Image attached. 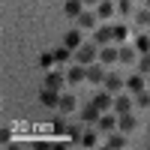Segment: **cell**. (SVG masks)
<instances>
[{
  "instance_id": "7",
  "label": "cell",
  "mask_w": 150,
  "mask_h": 150,
  "mask_svg": "<svg viewBox=\"0 0 150 150\" xmlns=\"http://www.w3.org/2000/svg\"><path fill=\"white\" fill-rule=\"evenodd\" d=\"M99 117H102V108L93 105V99H90L87 108H81V120H84V123H99Z\"/></svg>"
},
{
  "instance_id": "27",
  "label": "cell",
  "mask_w": 150,
  "mask_h": 150,
  "mask_svg": "<svg viewBox=\"0 0 150 150\" xmlns=\"http://www.w3.org/2000/svg\"><path fill=\"white\" fill-rule=\"evenodd\" d=\"M138 72L150 75V51H147V54H141V60H138Z\"/></svg>"
},
{
  "instance_id": "31",
  "label": "cell",
  "mask_w": 150,
  "mask_h": 150,
  "mask_svg": "<svg viewBox=\"0 0 150 150\" xmlns=\"http://www.w3.org/2000/svg\"><path fill=\"white\" fill-rule=\"evenodd\" d=\"M117 12H123V15L132 12V3H129V0H117Z\"/></svg>"
},
{
  "instance_id": "23",
  "label": "cell",
  "mask_w": 150,
  "mask_h": 150,
  "mask_svg": "<svg viewBox=\"0 0 150 150\" xmlns=\"http://www.w3.org/2000/svg\"><path fill=\"white\" fill-rule=\"evenodd\" d=\"M54 63H57V57H54V51H51V54H48V51H45V54H39V69H51Z\"/></svg>"
},
{
  "instance_id": "13",
  "label": "cell",
  "mask_w": 150,
  "mask_h": 150,
  "mask_svg": "<svg viewBox=\"0 0 150 150\" xmlns=\"http://www.w3.org/2000/svg\"><path fill=\"white\" fill-rule=\"evenodd\" d=\"M99 60H102V63H114V60H120V48H114V45H102Z\"/></svg>"
},
{
  "instance_id": "33",
  "label": "cell",
  "mask_w": 150,
  "mask_h": 150,
  "mask_svg": "<svg viewBox=\"0 0 150 150\" xmlns=\"http://www.w3.org/2000/svg\"><path fill=\"white\" fill-rule=\"evenodd\" d=\"M99 3V0H84V6H96Z\"/></svg>"
},
{
  "instance_id": "11",
  "label": "cell",
  "mask_w": 150,
  "mask_h": 150,
  "mask_svg": "<svg viewBox=\"0 0 150 150\" xmlns=\"http://www.w3.org/2000/svg\"><path fill=\"white\" fill-rule=\"evenodd\" d=\"M96 21H99L96 12H81L78 15V27L81 30H96Z\"/></svg>"
},
{
  "instance_id": "3",
  "label": "cell",
  "mask_w": 150,
  "mask_h": 150,
  "mask_svg": "<svg viewBox=\"0 0 150 150\" xmlns=\"http://www.w3.org/2000/svg\"><path fill=\"white\" fill-rule=\"evenodd\" d=\"M66 81H69V84H81V81H87V66H84V63L69 66V69H66Z\"/></svg>"
},
{
  "instance_id": "14",
  "label": "cell",
  "mask_w": 150,
  "mask_h": 150,
  "mask_svg": "<svg viewBox=\"0 0 150 150\" xmlns=\"http://www.w3.org/2000/svg\"><path fill=\"white\" fill-rule=\"evenodd\" d=\"M63 12L69 18H78L81 12H84V0H66V6H63Z\"/></svg>"
},
{
  "instance_id": "19",
  "label": "cell",
  "mask_w": 150,
  "mask_h": 150,
  "mask_svg": "<svg viewBox=\"0 0 150 150\" xmlns=\"http://www.w3.org/2000/svg\"><path fill=\"white\" fill-rule=\"evenodd\" d=\"M75 105H78V102H75V96L72 93H63V96H60V111H63V114H69V111H75Z\"/></svg>"
},
{
  "instance_id": "16",
  "label": "cell",
  "mask_w": 150,
  "mask_h": 150,
  "mask_svg": "<svg viewBox=\"0 0 150 150\" xmlns=\"http://www.w3.org/2000/svg\"><path fill=\"white\" fill-rule=\"evenodd\" d=\"M96 15L99 18H111L114 15V0H99L96 3Z\"/></svg>"
},
{
  "instance_id": "15",
  "label": "cell",
  "mask_w": 150,
  "mask_h": 150,
  "mask_svg": "<svg viewBox=\"0 0 150 150\" xmlns=\"http://www.w3.org/2000/svg\"><path fill=\"white\" fill-rule=\"evenodd\" d=\"M135 126H138V120L132 117V111H129V114H120V123H117V132H132Z\"/></svg>"
},
{
  "instance_id": "29",
  "label": "cell",
  "mask_w": 150,
  "mask_h": 150,
  "mask_svg": "<svg viewBox=\"0 0 150 150\" xmlns=\"http://www.w3.org/2000/svg\"><path fill=\"white\" fill-rule=\"evenodd\" d=\"M96 141H99V138H96V132H84V135H81V144H84V147H93Z\"/></svg>"
},
{
  "instance_id": "30",
  "label": "cell",
  "mask_w": 150,
  "mask_h": 150,
  "mask_svg": "<svg viewBox=\"0 0 150 150\" xmlns=\"http://www.w3.org/2000/svg\"><path fill=\"white\" fill-rule=\"evenodd\" d=\"M66 135H69L72 141H81V135H84V132H81L78 126H69V129H66Z\"/></svg>"
},
{
  "instance_id": "1",
  "label": "cell",
  "mask_w": 150,
  "mask_h": 150,
  "mask_svg": "<svg viewBox=\"0 0 150 150\" xmlns=\"http://www.w3.org/2000/svg\"><path fill=\"white\" fill-rule=\"evenodd\" d=\"M75 60H78V63H84V66H90L93 60H99V48H96V42H81L78 48H75Z\"/></svg>"
},
{
  "instance_id": "10",
  "label": "cell",
  "mask_w": 150,
  "mask_h": 150,
  "mask_svg": "<svg viewBox=\"0 0 150 150\" xmlns=\"http://www.w3.org/2000/svg\"><path fill=\"white\" fill-rule=\"evenodd\" d=\"M93 105H99L102 111H111V108H114V93H108V90L96 93V96H93Z\"/></svg>"
},
{
  "instance_id": "24",
  "label": "cell",
  "mask_w": 150,
  "mask_h": 150,
  "mask_svg": "<svg viewBox=\"0 0 150 150\" xmlns=\"http://www.w3.org/2000/svg\"><path fill=\"white\" fill-rule=\"evenodd\" d=\"M54 57H57V63H66V60L72 57V48H69V45H63V48H57V51H54Z\"/></svg>"
},
{
  "instance_id": "21",
  "label": "cell",
  "mask_w": 150,
  "mask_h": 150,
  "mask_svg": "<svg viewBox=\"0 0 150 150\" xmlns=\"http://www.w3.org/2000/svg\"><path fill=\"white\" fill-rule=\"evenodd\" d=\"M108 147H111V150H123V147H126V135H123V132H120V135L111 132V135H108Z\"/></svg>"
},
{
  "instance_id": "35",
  "label": "cell",
  "mask_w": 150,
  "mask_h": 150,
  "mask_svg": "<svg viewBox=\"0 0 150 150\" xmlns=\"http://www.w3.org/2000/svg\"><path fill=\"white\" fill-rule=\"evenodd\" d=\"M147 87H150V75H147Z\"/></svg>"
},
{
  "instance_id": "32",
  "label": "cell",
  "mask_w": 150,
  "mask_h": 150,
  "mask_svg": "<svg viewBox=\"0 0 150 150\" xmlns=\"http://www.w3.org/2000/svg\"><path fill=\"white\" fill-rule=\"evenodd\" d=\"M66 129H69V126H66L63 120H54V132H60V135H66Z\"/></svg>"
},
{
  "instance_id": "6",
  "label": "cell",
  "mask_w": 150,
  "mask_h": 150,
  "mask_svg": "<svg viewBox=\"0 0 150 150\" xmlns=\"http://www.w3.org/2000/svg\"><path fill=\"white\" fill-rule=\"evenodd\" d=\"M93 42L96 45H111L114 42V27H96L93 30Z\"/></svg>"
},
{
  "instance_id": "12",
  "label": "cell",
  "mask_w": 150,
  "mask_h": 150,
  "mask_svg": "<svg viewBox=\"0 0 150 150\" xmlns=\"http://www.w3.org/2000/svg\"><path fill=\"white\" fill-rule=\"evenodd\" d=\"M132 105H135V102H132L129 96H123V93H117V96H114V111H117V114H129Z\"/></svg>"
},
{
  "instance_id": "17",
  "label": "cell",
  "mask_w": 150,
  "mask_h": 150,
  "mask_svg": "<svg viewBox=\"0 0 150 150\" xmlns=\"http://www.w3.org/2000/svg\"><path fill=\"white\" fill-rule=\"evenodd\" d=\"M66 81V75H60V72H48L45 75V87H51V90H60Z\"/></svg>"
},
{
  "instance_id": "2",
  "label": "cell",
  "mask_w": 150,
  "mask_h": 150,
  "mask_svg": "<svg viewBox=\"0 0 150 150\" xmlns=\"http://www.w3.org/2000/svg\"><path fill=\"white\" fill-rule=\"evenodd\" d=\"M126 90L135 96V93H141V90H147V75L144 72H135V75H129L126 78Z\"/></svg>"
},
{
  "instance_id": "9",
  "label": "cell",
  "mask_w": 150,
  "mask_h": 150,
  "mask_svg": "<svg viewBox=\"0 0 150 150\" xmlns=\"http://www.w3.org/2000/svg\"><path fill=\"white\" fill-rule=\"evenodd\" d=\"M117 123H120V114H117V111H114V114L102 111V117H99V129H102V132H111V129H117Z\"/></svg>"
},
{
  "instance_id": "5",
  "label": "cell",
  "mask_w": 150,
  "mask_h": 150,
  "mask_svg": "<svg viewBox=\"0 0 150 150\" xmlns=\"http://www.w3.org/2000/svg\"><path fill=\"white\" fill-rule=\"evenodd\" d=\"M102 84H105V90H108V93H114V96H117V93L123 90V87H126V81H123L120 75H114V72H108Z\"/></svg>"
},
{
  "instance_id": "20",
  "label": "cell",
  "mask_w": 150,
  "mask_h": 150,
  "mask_svg": "<svg viewBox=\"0 0 150 150\" xmlns=\"http://www.w3.org/2000/svg\"><path fill=\"white\" fill-rule=\"evenodd\" d=\"M135 54H138V48H129V45H123L120 48V63H135Z\"/></svg>"
},
{
  "instance_id": "26",
  "label": "cell",
  "mask_w": 150,
  "mask_h": 150,
  "mask_svg": "<svg viewBox=\"0 0 150 150\" xmlns=\"http://www.w3.org/2000/svg\"><path fill=\"white\" fill-rule=\"evenodd\" d=\"M135 105H138V108H150V93H147V90L135 93Z\"/></svg>"
},
{
  "instance_id": "34",
  "label": "cell",
  "mask_w": 150,
  "mask_h": 150,
  "mask_svg": "<svg viewBox=\"0 0 150 150\" xmlns=\"http://www.w3.org/2000/svg\"><path fill=\"white\" fill-rule=\"evenodd\" d=\"M144 6H150V0H144Z\"/></svg>"
},
{
  "instance_id": "8",
  "label": "cell",
  "mask_w": 150,
  "mask_h": 150,
  "mask_svg": "<svg viewBox=\"0 0 150 150\" xmlns=\"http://www.w3.org/2000/svg\"><path fill=\"white\" fill-rule=\"evenodd\" d=\"M39 102L45 108H54V105H60V93L51 90V87H42V90H39Z\"/></svg>"
},
{
  "instance_id": "28",
  "label": "cell",
  "mask_w": 150,
  "mask_h": 150,
  "mask_svg": "<svg viewBox=\"0 0 150 150\" xmlns=\"http://www.w3.org/2000/svg\"><path fill=\"white\" fill-rule=\"evenodd\" d=\"M126 24H114V42H123V39H126Z\"/></svg>"
},
{
  "instance_id": "25",
  "label": "cell",
  "mask_w": 150,
  "mask_h": 150,
  "mask_svg": "<svg viewBox=\"0 0 150 150\" xmlns=\"http://www.w3.org/2000/svg\"><path fill=\"white\" fill-rule=\"evenodd\" d=\"M135 48H138V54H147L150 51V36H138V39H135Z\"/></svg>"
},
{
  "instance_id": "18",
  "label": "cell",
  "mask_w": 150,
  "mask_h": 150,
  "mask_svg": "<svg viewBox=\"0 0 150 150\" xmlns=\"http://www.w3.org/2000/svg\"><path fill=\"white\" fill-rule=\"evenodd\" d=\"M63 45H69L72 51L81 45V30H66V36H63Z\"/></svg>"
},
{
  "instance_id": "22",
  "label": "cell",
  "mask_w": 150,
  "mask_h": 150,
  "mask_svg": "<svg viewBox=\"0 0 150 150\" xmlns=\"http://www.w3.org/2000/svg\"><path fill=\"white\" fill-rule=\"evenodd\" d=\"M135 21H138V27H150V6H144L141 12H135Z\"/></svg>"
},
{
  "instance_id": "4",
  "label": "cell",
  "mask_w": 150,
  "mask_h": 150,
  "mask_svg": "<svg viewBox=\"0 0 150 150\" xmlns=\"http://www.w3.org/2000/svg\"><path fill=\"white\" fill-rule=\"evenodd\" d=\"M105 75H108V72L102 69V60L87 66V81H90V84H102V81H105Z\"/></svg>"
}]
</instances>
